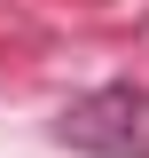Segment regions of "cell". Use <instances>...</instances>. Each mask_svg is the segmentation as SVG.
<instances>
[{"mask_svg":"<svg viewBox=\"0 0 149 158\" xmlns=\"http://www.w3.org/2000/svg\"><path fill=\"white\" fill-rule=\"evenodd\" d=\"M47 135L78 158H149V87L141 79H102L55 111Z\"/></svg>","mask_w":149,"mask_h":158,"instance_id":"6da1fadb","label":"cell"}]
</instances>
